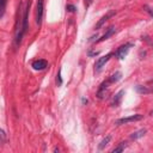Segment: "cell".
Wrapping results in <instances>:
<instances>
[{"mask_svg":"<svg viewBox=\"0 0 153 153\" xmlns=\"http://www.w3.org/2000/svg\"><path fill=\"white\" fill-rule=\"evenodd\" d=\"M130 47H133V43H130V42H129V43H126V44H123V45H121V47H118L117 50L114 53L115 57H116L117 60H123V59L127 56V54H128Z\"/></svg>","mask_w":153,"mask_h":153,"instance_id":"obj_1","label":"cell"},{"mask_svg":"<svg viewBox=\"0 0 153 153\" xmlns=\"http://www.w3.org/2000/svg\"><path fill=\"white\" fill-rule=\"evenodd\" d=\"M143 118V115L141 114H135V115H130L128 117H122V118H118L115 124L117 126H121V124H126V123H129V122H136V121H140Z\"/></svg>","mask_w":153,"mask_h":153,"instance_id":"obj_2","label":"cell"},{"mask_svg":"<svg viewBox=\"0 0 153 153\" xmlns=\"http://www.w3.org/2000/svg\"><path fill=\"white\" fill-rule=\"evenodd\" d=\"M114 55V53H108L105 56H102V57H99L97 61H96V65H94V71L96 72H99L103 67H104V65L110 60V57Z\"/></svg>","mask_w":153,"mask_h":153,"instance_id":"obj_3","label":"cell"},{"mask_svg":"<svg viewBox=\"0 0 153 153\" xmlns=\"http://www.w3.org/2000/svg\"><path fill=\"white\" fill-rule=\"evenodd\" d=\"M43 0H37V5H36V23L39 25L42 22V17H43Z\"/></svg>","mask_w":153,"mask_h":153,"instance_id":"obj_4","label":"cell"},{"mask_svg":"<svg viewBox=\"0 0 153 153\" xmlns=\"http://www.w3.org/2000/svg\"><path fill=\"white\" fill-rule=\"evenodd\" d=\"M115 13H116V12H115V10H111V11H109L108 13H105V14H104V16H103L98 22H97V24L94 25V29H97V30H98V29H100V27L104 25V23H105L109 18H111L112 16H115Z\"/></svg>","mask_w":153,"mask_h":153,"instance_id":"obj_5","label":"cell"},{"mask_svg":"<svg viewBox=\"0 0 153 153\" xmlns=\"http://www.w3.org/2000/svg\"><path fill=\"white\" fill-rule=\"evenodd\" d=\"M32 68L35 71H43L48 67V61L47 60H43V59H38V60H35L32 62Z\"/></svg>","mask_w":153,"mask_h":153,"instance_id":"obj_6","label":"cell"},{"mask_svg":"<svg viewBox=\"0 0 153 153\" xmlns=\"http://www.w3.org/2000/svg\"><path fill=\"white\" fill-rule=\"evenodd\" d=\"M109 85H110V81H109V79H108V80H105V81H103V82L100 84V86H99V88H98V91H97V97H98L99 99L104 98V96H105V92H106V90H108Z\"/></svg>","mask_w":153,"mask_h":153,"instance_id":"obj_7","label":"cell"},{"mask_svg":"<svg viewBox=\"0 0 153 153\" xmlns=\"http://www.w3.org/2000/svg\"><path fill=\"white\" fill-rule=\"evenodd\" d=\"M135 90L141 94H149L153 93V86H145V85H136Z\"/></svg>","mask_w":153,"mask_h":153,"instance_id":"obj_8","label":"cell"},{"mask_svg":"<svg viewBox=\"0 0 153 153\" xmlns=\"http://www.w3.org/2000/svg\"><path fill=\"white\" fill-rule=\"evenodd\" d=\"M115 31H116V29H115V26H109L108 29H106V31H105V33L99 38V39H97L96 41V43H99V42H103V41H105V39H108L110 36H112L114 33H115Z\"/></svg>","mask_w":153,"mask_h":153,"instance_id":"obj_9","label":"cell"},{"mask_svg":"<svg viewBox=\"0 0 153 153\" xmlns=\"http://www.w3.org/2000/svg\"><path fill=\"white\" fill-rule=\"evenodd\" d=\"M123 94H124V91H123V90L118 91V92H117V93H116V94L112 97L111 105H112V106H118V105H120V103H121V100H122Z\"/></svg>","mask_w":153,"mask_h":153,"instance_id":"obj_10","label":"cell"},{"mask_svg":"<svg viewBox=\"0 0 153 153\" xmlns=\"http://www.w3.org/2000/svg\"><path fill=\"white\" fill-rule=\"evenodd\" d=\"M146 133H147V130H146L145 128H143V129H140V130H136V131H134V133L130 135V139H131V140H137V139L142 137Z\"/></svg>","mask_w":153,"mask_h":153,"instance_id":"obj_11","label":"cell"},{"mask_svg":"<svg viewBox=\"0 0 153 153\" xmlns=\"http://www.w3.org/2000/svg\"><path fill=\"white\" fill-rule=\"evenodd\" d=\"M121 78H122V73L117 71V72H115L114 74H111V75L109 76V81H110V84H115V82H117Z\"/></svg>","mask_w":153,"mask_h":153,"instance_id":"obj_12","label":"cell"},{"mask_svg":"<svg viewBox=\"0 0 153 153\" xmlns=\"http://www.w3.org/2000/svg\"><path fill=\"white\" fill-rule=\"evenodd\" d=\"M126 147H127V142L122 141V142H120L116 147H114V148L111 149V153H120V152H123Z\"/></svg>","mask_w":153,"mask_h":153,"instance_id":"obj_13","label":"cell"},{"mask_svg":"<svg viewBox=\"0 0 153 153\" xmlns=\"http://www.w3.org/2000/svg\"><path fill=\"white\" fill-rule=\"evenodd\" d=\"M110 140H111V135H106V136L100 141V143L98 145V149H100V151H102V149H104V148H105V146L110 142Z\"/></svg>","mask_w":153,"mask_h":153,"instance_id":"obj_14","label":"cell"},{"mask_svg":"<svg viewBox=\"0 0 153 153\" xmlns=\"http://www.w3.org/2000/svg\"><path fill=\"white\" fill-rule=\"evenodd\" d=\"M56 84H57V86L62 85V76H61V69H59V72H57V74H56Z\"/></svg>","mask_w":153,"mask_h":153,"instance_id":"obj_15","label":"cell"},{"mask_svg":"<svg viewBox=\"0 0 153 153\" xmlns=\"http://www.w3.org/2000/svg\"><path fill=\"white\" fill-rule=\"evenodd\" d=\"M5 7H6V0H1V7H0L1 13H0V18H2V17H4V13H5Z\"/></svg>","mask_w":153,"mask_h":153,"instance_id":"obj_16","label":"cell"},{"mask_svg":"<svg viewBox=\"0 0 153 153\" xmlns=\"http://www.w3.org/2000/svg\"><path fill=\"white\" fill-rule=\"evenodd\" d=\"M143 8H145V11H146L151 17H153V8H152V7H149V6L145 5V6H143Z\"/></svg>","mask_w":153,"mask_h":153,"instance_id":"obj_17","label":"cell"},{"mask_svg":"<svg viewBox=\"0 0 153 153\" xmlns=\"http://www.w3.org/2000/svg\"><path fill=\"white\" fill-rule=\"evenodd\" d=\"M143 38V41H146L149 45H153V39L152 38H149V37H147V36H145V37H142Z\"/></svg>","mask_w":153,"mask_h":153,"instance_id":"obj_18","label":"cell"},{"mask_svg":"<svg viewBox=\"0 0 153 153\" xmlns=\"http://www.w3.org/2000/svg\"><path fill=\"white\" fill-rule=\"evenodd\" d=\"M5 139H6V134H5V130L1 129V143L4 145L5 143Z\"/></svg>","mask_w":153,"mask_h":153,"instance_id":"obj_19","label":"cell"},{"mask_svg":"<svg viewBox=\"0 0 153 153\" xmlns=\"http://www.w3.org/2000/svg\"><path fill=\"white\" fill-rule=\"evenodd\" d=\"M67 10H68L69 12H74V11H75V6H74V5H67Z\"/></svg>","mask_w":153,"mask_h":153,"instance_id":"obj_20","label":"cell"},{"mask_svg":"<svg viewBox=\"0 0 153 153\" xmlns=\"http://www.w3.org/2000/svg\"><path fill=\"white\" fill-rule=\"evenodd\" d=\"M86 1H87V4H85V5H86V7H87V6L91 4V0H85V2H86Z\"/></svg>","mask_w":153,"mask_h":153,"instance_id":"obj_21","label":"cell"},{"mask_svg":"<svg viewBox=\"0 0 153 153\" xmlns=\"http://www.w3.org/2000/svg\"><path fill=\"white\" fill-rule=\"evenodd\" d=\"M149 84H152V85H153V80H151V81H149Z\"/></svg>","mask_w":153,"mask_h":153,"instance_id":"obj_22","label":"cell"}]
</instances>
